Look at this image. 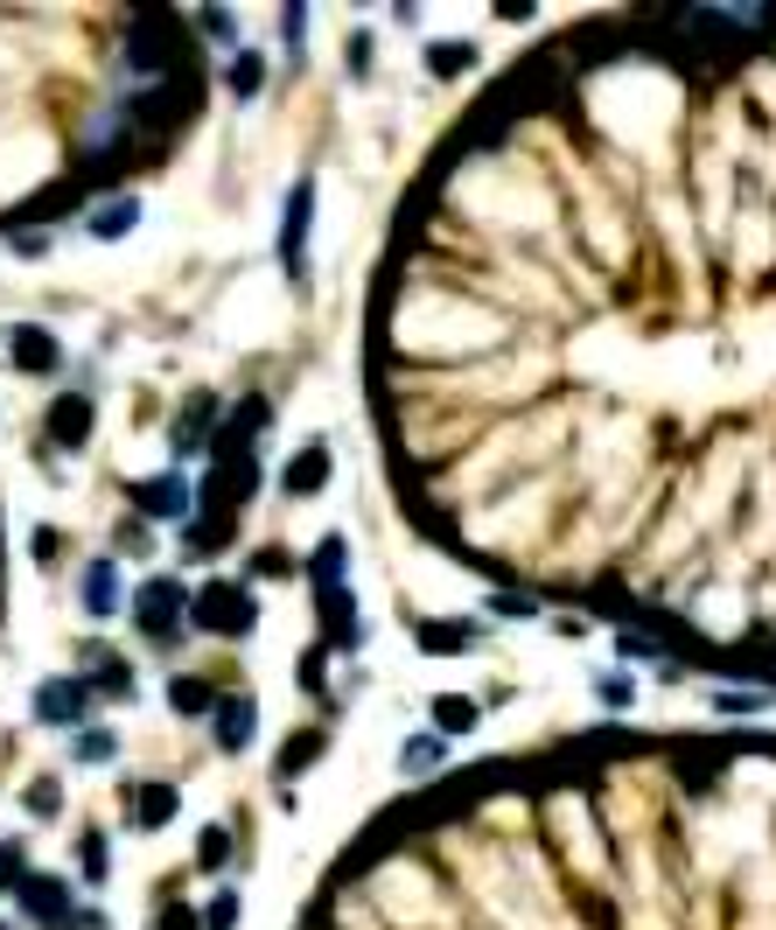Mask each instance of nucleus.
<instances>
[{
  "label": "nucleus",
  "instance_id": "27",
  "mask_svg": "<svg viewBox=\"0 0 776 930\" xmlns=\"http://www.w3.org/2000/svg\"><path fill=\"white\" fill-rule=\"evenodd\" d=\"M22 861H29V853H22V840H0V888H8V896L29 882V867H22Z\"/></svg>",
  "mask_w": 776,
  "mask_h": 930
},
{
  "label": "nucleus",
  "instance_id": "12",
  "mask_svg": "<svg viewBox=\"0 0 776 930\" xmlns=\"http://www.w3.org/2000/svg\"><path fill=\"white\" fill-rule=\"evenodd\" d=\"M49 441L56 448H85L91 441V399H56L49 406Z\"/></svg>",
  "mask_w": 776,
  "mask_h": 930
},
{
  "label": "nucleus",
  "instance_id": "24",
  "mask_svg": "<svg viewBox=\"0 0 776 930\" xmlns=\"http://www.w3.org/2000/svg\"><path fill=\"white\" fill-rule=\"evenodd\" d=\"M469 64H476V49H469V43H434V49H427V70H434V78H448V70H469Z\"/></svg>",
  "mask_w": 776,
  "mask_h": 930
},
{
  "label": "nucleus",
  "instance_id": "16",
  "mask_svg": "<svg viewBox=\"0 0 776 930\" xmlns=\"http://www.w3.org/2000/svg\"><path fill=\"white\" fill-rule=\"evenodd\" d=\"M441 763H448V742H441L434 728H427V735H413V742L400 749V770H406V776H434Z\"/></svg>",
  "mask_w": 776,
  "mask_h": 930
},
{
  "label": "nucleus",
  "instance_id": "6",
  "mask_svg": "<svg viewBox=\"0 0 776 930\" xmlns=\"http://www.w3.org/2000/svg\"><path fill=\"white\" fill-rule=\"evenodd\" d=\"M211 728H217V749H224V755L252 749V728H259V707H252V693H224L217 707H211Z\"/></svg>",
  "mask_w": 776,
  "mask_h": 930
},
{
  "label": "nucleus",
  "instance_id": "11",
  "mask_svg": "<svg viewBox=\"0 0 776 930\" xmlns=\"http://www.w3.org/2000/svg\"><path fill=\"white\" fill-rule=\"evenodd\" d=\"M413 637H420L427 658H462V651H476V623H413Z\"/></svg>",
  "mask_w": 776,
  "mask_h": 930
},
{
  "label": "nucleus",
  "instance_id": "5",
  "mask_svg": "<svg viewBox=\"0 0 776 930\" xmlns=\"http://www.w3.org/2000/svg\"><path fill=\"white\" fill-rule=\"evenodd\" d=\"M308 217H315V182H294V197H288V224H280V259H288V273L301 280L308 273Z\"/></svg>",
  "mask_w": 776,
  "mask_h": 930
},
{
  "label": "nucleus",
  "instance_id": "22",
  "mask_svg": "<svg viewBox=\"0 0 776 930\" xmlns=\"http://www.w3.org/2000/svg\"><path fill=\"white\" fill-rule=\"evenodd\" d=\"M315 755H322V735H294V742H288V755L273 763V776H301V770L315 763Z\"/></svg>",
  "mask_w": 776,
  "mask_h": 930
},
{
  "label": "nucleus",
  "instance_id": "34",
  "mask_svg": "<svg viewBox=\"0 0 776 930\" xmlns=\"http://www.w3.org/2000/svg\"><path fill=\"white\" fill-rule=\"evenodd\" d=\"M616 651H622V658H657V637H643V630H622V637H616Z\"/></svg>",
  "mask_w": 776,
  "mask_h": 930
},
{
  "label": "nucleus",
  "instance_id": "29",
  "mask_svg": "<svg viewBox=\"0 0 776 930\" xmlns=\"http://www.w3.org/2000/svg\"><path fill=\"white\" fill-rule=\"evenodd\" d=\"M196 29L211 35V43H224V49L238 43V22H232V14H224V8H203V14H196Z\"/></svg>",
  "mask_w": 776,
  "mask_h": 930
},
{
  "label": "nucleus",
  "instance_id": "1",
  "mask_svg": "<svg viewBox=\"0 0 776 930\" xmlns=\"http://www.w3.org/2000/svg\"><path fill=\"white\" fill-rule=\"evenodd\" d=\"M134 623H140V637L155 643V651H176V643H182V623H189V587H182L176 574L140 581V595H134Z\"/></svg>",
  "mask_w": 776,
  "mask_h": 930
},
{
  "label": "nucleus",
  "instance_id": "3",
  "mask_svg": "<svg viewBox=\"0 0 776 930\" xmlns=\"http://www.w3.org/2000/svg\"><path fill=\"white\" fill-rule=\"evenodd\" d=\"M91 714V686L85 679H43L35 686V720H49V728H78Z\"/></svg>",
  "mask_w": 776,
  "mask_h": 930
},
{
  "label": "nucleus",
  "instance_id": "37",
  "mask_svg": "<svg viewBox=\"0 0 776 930\" xmlns=\"http://www.w3.org/2000/svg\"><path fill=\"white\" fill-rule=\"evenodd\" d=\"M56 930H105V917H99V909H70V917L56 923Z\"/></svg>",
  "mask_w": 776,
  "mask_h": 930
},
{
  "label": "nucleus",
  "instance_id": "28",
  "mask_svg": "<svg viewBox=\"0 0 776 930\" xmlns=\"http://www.w3.org/2000/svg\"><path fill=\"white\" fill-rule=\"evenodd\" d=\"M238 923V888H217L211 909H203V930H232Z\"/></svg>",
  "mask_w": 776,
  "mask_h": 930
},
{
  "label": "nucleus",
  "instance_id": "13",
  "mask_svg": "<svg viewBox=\"0 0 776 930\" xmlns=\"http://www.w3.org/2000/svg\"><path fill=\"white\" fill-rule=\"evenodd\" d=\"M176 805H182L176 784H140V791H134V826H140V832H155V826L176 819Z\"/></svg>",
  "mask_w": 776,
  "mask_h": 930
},
{
  "label": "nucleus",
  "instance_id": "35",
  "mask_svg": "<svg viewBox=\"0 0 776 930\" xmlns=\"http://www.w3.org/2000/svg\"><path fill=\"white\" fill-rule=\"evenodd\" d=\"M56 805H64V791H56V784H35V791H29V811H35V819H49Z\"/></svg>",
  "mask_w": 776,
  "mask_h": 930
},
{
  "label": "nucleus",
  "instance_id": "17",
  "mask_svg": "<svg viewBox=\"0 0 776 930\" xmlns=\"http://www.w3.org/2000/svg\"><path fill=\"white\" fill-rule=\"evenodd\" d=\"M344 560H350V546H344V531H329V539L315 546V560H308V574L315 587H329V581H344Z\"/></svg>",
  "mask_w": 776,
  "mask_h": 930
},
{
  "label": "nucleus",
  "instance_id": "26",
  "mask_svg": "<svg viewBox=\"0 0 776 930\" xmlns=\"http://www.w3.org/2000/svg\"><path fill=\"white\" fill-rule=\"evenodd\" d=\"M70 755H78V763H112V755H120V742H112L105 728H85V735H78V749H70Z\"/></svg>",
  "mask_w": 776,
  "mask_h": 930
},
{
  "label": "nucleus",
  "instance_id": "7",
  "mask_svg": "<svg viewBox=\"0 0 776 930\" xmlns=\"http://www.w3.org/2000/svg\"><path fill=\"white\" fill-rule=\"evenodd\" d=\"M14 903H22L29 923H43V930H56V923L70 917V888L56 882V875H29L22 888H14Z\"/></svg>",
  "mask_w": 776,
  "mask_h": 930
},
{
  "label": "nucleus",
  "instance_id": "18",
  "mask_svg": "<svg viewBox=\"0 0 776 930\" xmlns=\"http://www.w3.org/2000/svg\"><path fill=\"white\" fill-rule=\"evenodd\" d=\"M476 720H483V714L469 707V699H434V735H441V742H448V735H469Z\"/></svg>",
  "mask_w": 776,
  "mask_h": 930
},
{
  "label": "nucleus",
  "instance_id": "39",
  "mask_svg": "<svg viewBox=\"0 0 776 930\" xmlns=\"http://www.w3.org/2000/svg\"><path fill=\"white\" fill-rule=\"evenodd\" d=\"M350 70H357V78L371 70V35H357V43H350Z\"/></svg>",
  "mask_w": 776,
  "mask_h": 930
},
{
  "label": "nucleus",
  "instance_id": "23",
  "mask_svg": "<svg viewBox=\"0 0 776 930\" xmlns=\"http://www.w3.org/2000/svg\"><path fill=\"white\" fill-rule=\"evenodd\" d=\"M203 421H211V399H189V413H182V427H176V455H196Z\"/></svg>",
  "mask_w": 776,
  "mask_h": 930
},
{
  "label": "nucleus",
  "instance_id": "15",
  "mask_svg": "<svg viewBox=\"0 0 776 930\" xmlns=\"http://www.w3.org/2000/svg\"><path fill=\"white\" fill-rule=\"evenodd\" d=\"M85 686H91V699H134V664H126V658H99Z\"/></svg>",
  "mask_w": 776,
  "mask_h": 930
},
{
  "label": "nucleus",
  "instance_id": "21",
  "mask_svg": "<svg viewBox=\"0 0 776 930\" xmlns=\"http://www.w3.org/2000/svg\"><path fill=\"white\" fill-rule=\"evenodd\" d=\"M168 699H176V714H211V707H217V693L203 686V679H176V686H168Z\"/></svg>",
  "mask_w": 776,
  "mask_h": 930
},
{
  "label": "nucleus",
  "instance_id": "14",
  "mask_svg": "<svg viewBox=\"0 0 776 930\" xmlns=\"http://www.w3.org/2000/svg\"><path fill=\"white\" fill-rule=\"evenodd\" d=\"M140 224V197H120V203H99V211L85 217V232L91 238H126Z\"/></svg>",
  "mask_w": 776,
  "mask_h": 930
},
{
  "label": "nucleus",
  "instance_id": "20",
  "mask_svg": "<svg viewBox=\"0 0 776 930\" xmlns=\"http://www.w3.org/2000/svg\"><path fill=\"white\" fill-rule=\"evenodd\" d=\"M595 699H601V707H616V714L637 707V679L630 672H595Z\"/></svg>",
  "mask_w": 776,
  "mask_h": 930
},
{
  "label": "nucleus",
  "instance_id": "40",
  "mask_svg": "<svg viewBox=\"0 0 776 930\" xmlns=\"http://www.w3.org/2000/svg\"><path fill=\"white\" fill-rule=\"evenodd\" d=\"M0 930H8V923H0Z\"/></svg>",
  "mask_w": 776,
  "mask_h": 930
},
{
  "label": "nucleus",
  "instance_id": "25",
  "mask_svg": "<svg viewBox=\"0 0 776 930\" xmlns=\"http://www.w3.org/2000/svg\"><path fill=\"white\" fill-rule=\"evenodd\" d=\"M232 861V832L224 826H203V840H196V867H224Z\"/></svg>",
  "mask_w": 776,
  "mask_h": 930
},
{
  "label": "nucleus",
  "instance_id": "36",
  "mask_svg": "<svg viewBox=\"0 0 776 930\" xmlns=\"http://www.w3.org/2000/svg\"><path fill=\"white\" fill-rule=\"evenodd\" d=\"M155 930H203V923H196V917H189V909H182V903H168Z\"/></svg>",
  "mask_w": 776,
  "mask_h": 930
},
{
  "label": "nucleus",
  "instance_id": "10",
  "mask_svg": "<svg viewBox=\"0 0 776 930\" xmlns=\"http://www.w3.org/2000/svg\"><path fill=\"white\" fill-rule=\"evenodd\" d=\"M322 483H329V448H322V441H308V448H301L294 462H288V477H280V490H288V497H315Z\"/></svg>",
  "mask_w": 776,
  "mask_h": 930
},
{
  "label": "nucleus",
  "instance_id": "8",
  "mask_svg": "<svg viewBox=\"0 0 776 930\" xmlns=\"http://www.w3.org/2000/svg\"><path fill=\"white\" fill-rule=\"evenodd\" d=\"M78 602H85V616H91V623H105V616H120V609H126V587H120V567H112V560H91V567H85V587H78Z\"/></svg>",
  "mask_w": 776,
  "mask_h": 930
},
{
  "label": "nucleus",
  "instance_id": "2",
  "mask_svg": "<svg viewBox=\"0 0 776 930\" xmlns=\"http://www.w3.org/2000/svg\"><path fill=\"white\" fill-rule=\"evenodd\" d=\"M189 623H196L203 637H252L259 602H252L245 581H211L203 595H189Z\"/></svg>",
  "mask_w": 776,
  "mask_h": 930
},
{
  "label": "nucleus",
  "instance_id": "30",
  "mask_svg": "<svg viewBox=\"0 0 776 930\" xmlns=\"http://www.w3.org/2000/svg\"><path fill=\"white\" fill-rule=\"evenodd\" d=\"M713 707H721V714H763L769 693H713Z\"/></svg>",
  "mask_w": 776,
  "mask_h": 930
},
{
  "label": "nucleus",
  "instance_id": "32",
  "mask_svg": "<svg viewBox=\"0 0 776 930\" xmlns=\"http://www.w3.org/2000/svg\"><path fill=\"white\" fill-rule=\"evenodd\" d=\"M490 616H539L532 595H490Z\"/></svg>",
  "mask_w": 776,
  "mask_h": 930
},
{
  "label": "nucleus",
  "instance_id": "9",
  "mask_svg": "<svg viewBox=\"0 0 776 930\" xmlns=\"http://www.w3.org/2000/svg\"><path fill=\"white\" fill-rule=\"evenodd\" d=\"M8 350H14V371H56V365H64L56 336L35 329V322H14V329H8Z\"/></svg>",
  "mask_w": 776,
  "mask_h": 930
},
{
  "label": "nucleus",
  "instance_id": "33",
  "mask_svg": "<svg viewBox=\"0 0 776 930\" xmlns=\"http://www.w3.org/2000/svg\"><path fill=\"white\" fill-rule=\"evenodd\" d=\"M252 574L259 581H267V574H294V560L280 553V546H267V553H252Z\"/></svg>",
  "mask_w": 776,
  "mask_h": 930
},
{
  "label": "nucleus",
  "instance_id": "19",
  "mask_svg": "<svg viewBox=\"0 0 776 930\" xmlns=\"http://www.w3.org/2000/svg\"><path fill=\"white\" fill-rule=\"evenodd\" d=\"M259 85H267V56H259V49H238V64H232V99H259Z\"/></svg>",
  "mask_w": 776,
  "mask_h": 930
},
{
  "label": "nucleus",
  "instance_id": "31",
  "mask_svg": "<svg viewBox=\"0 0 776 930\" xmlns=\"http://www.w3.org/2000/svg\"><path fill=\"white\" fill-rule=\"evenodd\" d=\"M105 832H85V882H105Z\"/></svg>",
  "mask_w": 776,
  "mask_h": 930
},
{
  "label": "nucleus",
  "instance_id": "4",
  "mask_svg": "<svg viewBox=\"0 0 776 930\" xmlns=\"http://www.w3.org/2000/svg\"><path fill=\"white\" fill-rule=\"evenodd\" d=\"M126 497H134V504L147 511V518H161V525H182V518H189V477H182V469H168V477H147V483H134Z\"/></svg>",
  "mask_w": 776,
  "mask_h": 930
},
{
  "label": "nucleus",
  "instance_id": "38",
  "mask_svg": "<svg viewBox=\"0 0 776 930\" xmlns=\"http://www.w3.org/2000/svg\"><path fill=\"white\" fill-rule=\"evenodd\" d=\"M56 553H64V539H56V531H35V560L56 567Z\"/></svg>",
  "mask_w": 776,
  "mask_h": 930
}]
</instances>
